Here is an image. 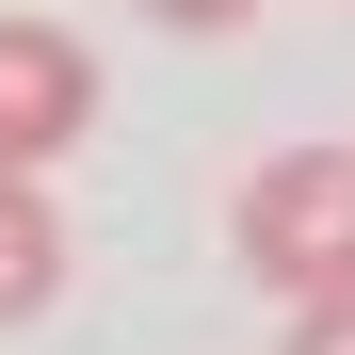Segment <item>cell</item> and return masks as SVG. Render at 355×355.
<instances>
[{"label": "cell", "instance_id": "6da1fadb", "mask_svg": "<svg viewBox=\"0 0 355 355\" xmlns=\"http://www.w3.org/2000/svg\"><path fill=\"white\" fill-rule=\"evenodd\" d=\"M226 243L275 307H339L355 291V146H275L243 178V210H226Z\"/></svg>", "mask_w": 355, "mask_h": 355}, {"label": "cell", "instance_id": "7a4b0ae2", "mask_svg": "<svg viewBox=\"0 0 355 355\" xmlns=\"http://www.w3.org/2000/svg\"><path fill=\"white\" fill-rule=\"evenodd\" d=\"M81 130H97V49L65 17H0V162L49 178Z\"/></svg>", "mask_w": 355, "mask_h": 355}, {"label": "cell", "instance_id": "3957f363", "mask_svg": "<svg viewBox=\"0 0 355 355\" xmlns=\"http://www.w3.org/2000/svg\"><path fill=\"white\" fill-rule=\"evenodd\" d=\"M49 291H65V210H49V178L0 162V323H49Z\"/></svg>", "mask_w": 355, "mask_h": 355}, {"label": "cell", "instance_id": "277c9868", "mask_svg": "<svg viewBox=\"0 0 355 355\" xmlns=\"http://www.w3.org/2000/svg\"><path fill=\"white\" fill-rule=\"evenodd\" d=\"M291 355H355V291L339 307H291Z\"/></svg>", "mask_w": 355, "mask_h": 355}, {"label": "cell", "instance_id": "5b68a950", "mask_svg": "<svg viewBox=\"0 0 355 355\" xmlns=\"http://www.w3.org/2000/svg\"><path fill=\"white\" fill-rule=\"evenodd\" d=\"M146 17H162V33H243L259 0H146Z\"/></svg>", "mask_w": 355, "mask_h": 355}]
</instances>
